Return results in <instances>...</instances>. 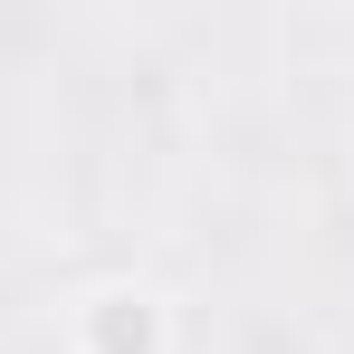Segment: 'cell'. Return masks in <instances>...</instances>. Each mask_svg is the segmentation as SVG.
<instances>
[{"label":"cell","mask_w":354,"mask_h":354,"mask_svg":"<svg viewBox=\"0 0 354 354\" xmlns=\"http://www.w3.org/2000/svg\"><path fill=\"white\" fill-rule=\"evenodd\" d=\"M96 354H153V316L134 297H106L96 306Z\"/></svg>","instance_id":"6da1fadb"}]
</instances>
